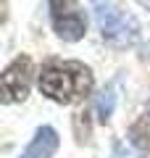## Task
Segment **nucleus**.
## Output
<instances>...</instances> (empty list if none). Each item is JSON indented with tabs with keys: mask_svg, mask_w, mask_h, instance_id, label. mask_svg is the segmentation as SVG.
Segmentation results:
<instances>
[{
	"mask_svg": "<svg viewBox=\"0 0 150 158\" xmlns=\"http://www.w3.org/2000/svg\"><path fill=\"white\" fill-rule=\"evenodd\" d=\"M92 13L98 29L108 45L113 48H132L140 40V21L132 13H124L111 0H92Z\"/></svg>",
	"mask_w": 150,
	"mask_h": 158,
	"instance_id": "f03ea898",
	"label": "nucleus"
},
{
	"mask_svg": "<svg viewBox=\"0 0 150 158\" xmlns=\"http://www.w3.org/2000/svg\"><path fill=\"white\" fill-rule=\"evenodd\" d=\"M121 87H124V77L119 74V77H113L111 82L103 87V92L98 95L95 108H98V118H100V121H108V118L113 116L116 103H119V95H121Z\"/></svg>",
	"mask_w": 150,
	"mask_h": 158,
	"instance_id": "423d86ee",
	"label": "nucleus"
},
{
	"mask_svg": "<svg viewBox=\"0 0 150 158\" xmlns=\"http://www.w3.org/2000/svg\"><path fill=\"white\" fill-rule=\"evenodd\" d=\"M40 90L56 103H74L90 95L92 90V71L82 61H50L42 66Z\"/></svg>",
	"mask_w": 150,
	"mask_h": 158,
	"instance_id": "f257e3e1",
	"label": "nucleus"
},
{
	"mask_svg": "<svg viewBox=\"0 0 150 158\" xmlns=\"http://www.w3.org/2000/svg\"><path fill=\"white\" fill-rule=\"evenodd\" d=\"M148 111H150V98H148Z\"/></svg>",
	"mask_w": 150,
	"mask_h": 158,
	"instance_id": "9d476101",
	"label": "nucleus"
},
{
	"mask_svg": "<svg viewBox=\"0 0 150 158\" xmlns=\"http://www.w3.org/2000/svg\"><path fill=\"white\" fill-rule=\"evenodd\" d=\"M50 21L61 40L77 42L87 32V16L77 0H50Z\"/></svg>",
	"mask_w": 150,
	"mask_h": 158,
	"instance_id": "7ed1b4c3",
	"label": "nucleus"
},
{
	"mask_svg": "<svg viewBox=\"0 0 150 158\" xmlns=\"http://www.w3.org/2000/svg\"><path fill=\"white\" fill-rule=\"evenodd\" d=\"M129 142L140 153H150V111L129 127Z\"/></svg>",
	"mask_w": 150,
	"mask_h": 158,
	"instance_id": "0eeeda50",
	"label": "nucleus"
},
{
	"mask_svg": "<svg viewBox=\"0 0 150 158\" xmlns=\"http://www.w3.org/2000/svg\"><path fill=\"white\" fill-rule=\"evenodd\" d=\"M32 87V61L27 56H19L11 66L3 71V100L19 103L29 95Z\"/></svg>",
	"mask_w": 150,
	"mask_h": 158,
	"instance_id": "20e7f679",
	"label": "nucleus"
},
{
	"mask_svg": "<svg viewBox=\"0 0 150 158\" xmlns=\"http://www.w3.org/2000/svg\"><path fill=\"white\" fill-rule=\"evenodd\" d=\"M111 158H142L134 148H129V145H124V142H113V153H111Z\"/></svg>",
	"mask_w": 150,
	"mask_h": 158,
	"instance_id": "6e6552de",
	"label": "nucleus"
},
{
	"mask_svg": "<svg viewBox=\"0 0 150 158\" xmlns=\"http://www.w3.org/2000/svg\"><path fill=\"white\" fill-rule=\"evenodd\" d=\"M140 3H142V6H145V8H150V0H140Z\"/></svg>",
	"mask_w": 150,
	"mask_h": 158,
	"instance_id": "1a4fd4ad",
	"label": "nucleus"
},
{
	"mask_svg": "<svg viewBox=\"0 0 150 158\" xmlns=\"http://www.w3.org/2000/svg\"><path fill=\"white\" fill-rule=\"evenodd\" d=\"M58 132L53 127H40L34 132V140L27 145V150L19 158H53V153L58 150Z\"/></svg>",
	"mask_w": 150,
	"mask_h": 158,
	"instance_id": "39448f33",
	"label": "nucleus"
}]
</instances>
